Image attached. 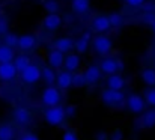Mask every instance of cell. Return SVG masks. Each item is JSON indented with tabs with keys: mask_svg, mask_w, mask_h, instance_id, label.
I'll return each instance as SVG.
<instances>
[{
	"mask_svg": "<svg viewBox=\"0 0 155 140\" xmlns=\"http://www.w3.org/2000/svg\"><path fill=\"white\" fill-rule=\"evenodd\" d=\"M65 108L60 105H54L50 107L45 113H44V119L50 124V125H60L65 119Z\"/></svg>",
	"mask_w": 155,
	"mask_h": 140,
	"instance_id": "1",
	"label": "cell"
},
{
	"mask_svg": "<svg viewBox=\"0 0 155 140\" xmlns=\"http://www.w3.org/2000/svg\"><path fill=\"white\" fill-rule=\"evenodd\" d=\"M41 98H42V102H44L45 105L54 107V105H57L59 101H60V91H59L57 88H54V86H48V88L44 89Z\"/></svg>",
	"mask_w": 155,
	"mask_h": 140,
	"instance_id": "2",
	"label": "cell"
},
{
	"mask_svg": "<svg viewBox=\"0 0 155 140\" xmlns=\"http://www.w3.org/2000/svg\"><path fill=\"white\" fill-rule=\"evenodd\" d=\"M101 99L107 105H117L120 102H124L125 96L120 91H113V89H104L101 93Z\"/></svg>",
	"mask_w": 155,
	"mask_h": 140,
	"instance_id": "3",
	"label": "cell"
},
{
	"mask_svg": "<svg viewBox=\"0 0 155 140\" xmlns=\"http://www.w3.org/2000/svg\"><path fill=\"white\" fill-rule=\"evenodd\" d=\"M21 78H23L26 83H29V85L36 83V82L41 78V69H39V66L30 63V65L21 72Z\"/></svg>",
	"mask_w": 155,
	"mask_h": 140,
	"instance_id": "4",
	"label": "cell"
},
{
	"mask_svg": "<svg viewBox=\"0 0 155 140\" xmlns=\"http://www.w3.org/2000/svg\"><path fill=\"white\" fill-rule=\"evenodd\" d=\"M111 41H110V38H107V36H104V35H100V36H97L95 39H94V48H95V51L98 53V54H107V53H110V50H111Z\"/></svg>",
	"mask_w": 155,
	"mask_h": 140,
	"instance_id": "5",
	"label": "cell"
},
{
	"mask_svg": "<svg viewBox=\"0 0 155 140\" xmlns=\"http://www.w3.org/2000/svg\"><path fill=\"white\" fill-rule=\"evenodd\" d=\"M127 107L133 112V113H142L143 108H145V99L140 96V95H130L128 99H127Z\"/></svg>",
	"mask_w": 155,
	"mask_h": 140,
	"instance_id": "6",
	"label": "cell"
},
{
	"mask_svg": "<svg viewBox=\"0 0 155 140\" xmlns=\"http://www.w3.org/2000/svg\"><path fill=\"white\" fill-rule=\"evenodd\" d=\"M17 74V69L14 66L12 62H8V63H0V78L5 80V82H9L15 77Z\"/></svg>",
	"mask_w": 155,
	"mask_h": 140,
	"instance_id": "7",
	"label": "cell"
},
{
	"mask_svg": "<svg viewBox=\"0 0 155 140\" xmlns=\"http://www.w3.org/2000/svg\"><path fill=\"white\" fill-rule=\"evenodd\" d=\"M83 77H84V82H86V83H91V85H92V83H97V82L100 80V77H101L100 66H95V65L89 66V68L84 71Z\"/></svg>",
	"mask_w": 155,
	"mask_h": 140,
	"instance_id": "8",
	"label": "cell"
},
{
	"mask_svg": "<svg viewBox=\"0 0 155 140\" xmlns=\"http://www.w3.org/2000/svg\"><path fill=\"white\" fill-rule=\"evenodd\" d=\"M56 83H57V89H68L69 86H72V74L68 71L60 72L56 77Z\"/></svg>",
	"mask_w": 155,
	"mask_h": 140,
	"instance_id": "9",
	"label": "cell"
},
{
	"mask_svg": "<svg viewBox=\"0 0 155 140\" xmlns=\"http://www.w3.org/2000/svg\"><path fill=\"white\" fill-rule=\"evenodd\" d=\"M42 24H44V27L48 29V30H56V29L60 27V24H62V18H60L57 14H48V15L44 18Z\"/></svg>",
	"mask_w": 155,
	"mask_h": 140,
	"instance_id": "10",
	"label": "cell"
},
{
	"mask_svg": "<svg viewBox=\"0 0 155 140\" xmlns=\"http://www.w3.org/2000/svg\"><path fill=\"white\" fill-rule=\"evenodd\" d=\"M72 48H74V41L71 38H59L54 41V50H57L60 53H66Z\"/></svg>",
	"mask_w": 155,
	"mask_h": 140,
	"instance_id": "11",
	"label": "cell"
},
{
	"mask_svg": "<svg viewBox=\"0 0 155 140\" xmlns=\"http://www.w3.org/2000/svg\"><path fill=\"white\" fill-rule=\"evenodd\" d=\"M36 44V38L33 36V35H23V36H20L18 38V42H17V47H20L21 50H30V48H33Z\"/></svg>",
	"mask_w": 155,
	"mask_h": 140,
	"instance_id": "12",
	"label": "cell"
},
{
	"mask_svg": "<svg viewBox=\"0 0 155 140\" xmlns=\"http://www.w3.org/2000/svg\"><path fill=\"white\" fill-rule=\"evenodd\" d=\"M63 60H65L63 53H60L57 50H51L48 53V63H50L51 68H60L63 65Z\"/></svg>",
	"mask_w": 155,
	"mask_h": 140,
	"instance_id": "13",
	"label": "cell"
},
{
	"mask_svg": "<svg viewBox=\"0 0 155 140\" xmlns=\"http://www.w3.org/2000/svg\"><path fill=\"white\" fill-rule=\"evenodd\" d=\"M100 71H103V72L108 74V75L116 74V71H117V60H114V59H104L101 62Z\"/></svg>",
	"mask_w": 155,
	"mask_h": 140,
	"instance_id": "14",
	"label": "cell"
},
{
	"mask_svg": "<svg viewBox=\"0 0 155 140\" xmlns=\"http://www.w3.org/2000/svg\"><path fill=\"white\" fill-rule=\"evenodd\" d=\"M30 112L27 110V108H24V107H18L17 110H15V113H14V118H15V121L20 124V125H26L29 121H30Z\"/></svg>",
	"mask_w": 155,
	"mask_h": 140,
	"instance_id": "15",
	"label": "cell"
},
{
	"mask_svg": "<svg viewBox=\"0 0 155 140\" xmlns=\"http://www.w3.org/2000/svg\"><path fill=\"white\" fill-rule=\"evenodd\" d=\"M63 65H65V68H66L68 72H72V71H75V69L78 68V65H80V57H78L77 54H68V56L65 57V60H63Z\"/></svg>",
	"mask_w": 155,
	"mask_h": 140,
	"instance_id": "16",
	"label": "cell"
},
{
	"mask_svg": "<svg viewBox=\"0 0 155 140\" xmlns=\"http://www.w3.org/2000/svg\"><path fill=\"white\" fill-rule=\"evenodd\" d=\"M107 85H108V89H113V91H120V89L125 86V80H124L120 75L113 74V75H110V77H108Z\"/></svg>",
	"mask_w": 155,
	"mask_h": 140,
	"instance_id": "17",
	"label": "cell"
},
{
	"mask_svg": "<svg viewBox=\"0 0 155 140\" xmlns=\"http://www.w3.org/2000/svg\"><path fill=\"white\" fill-rule=\"evenodd\" d=\"M111 26H110V23H108V18L107 17H104V15H100V17H97L95 20H94V29L97 30V32H105V30H108Z\"/></svg>",
	"mask_w": 155,
	"mask_h": 140,
	"instance_id": "18",
	"label": "cell"
},
{
	"mask_svg": "<svg viewBox=\"0 0 155 140\" xmlns=\"http://www.w3.org/2000/svg\"><path fill=\"white\" fill-rule=\"evenodd\" d=\"M72 11L77 14H84L89 11V0H72Z\"/></svg>",
	"mask_w": 155,
	"mask_h": 140,
	"instance_id": "19",
	"label": "cell"
},
{
	"mask_svg": "<svg viewBox=\"0 0 155 140\" xmlns=\"http://www.w3.org/2000/svg\"><path fill=\"white\" fill-rule=\"evenodd\" d=\"M12 59H14V50L6 45L0 47V63L12 62Z\"/></svg>",
	"mask_w": 155,
	"mask_h": 140,
	"instance_id": "20",
	"label": "cell"
},
{
	"mask_svg": "<svg viewBox=\"0 0 155 140\" xmlns=\"http://www.w3.org/2000/svg\"><path fill=\"white\" fill-rule=\"evenodd\" d=\"M89 39H91V33L87 32V33H84L77 42H74V47L77 48V51L78 53H84L86 50H87V45H89Z\"/></svg>",
	"mask_w": 155,
	"mask_h": 140,
	"instance_id": "21",
	"label": "cell"
},
{
	"mask_svg": "<svg viewBox=\"0 0 155 140\" xmlns=\"http://www.w3.org/2000/svg\"><path fill=\"white\" fill-rule=\"evenodd\" d=\"M29 65H30V59H29L27 56H18V57L15 59V62H14L15 69H17V71H20V72H23Z\"/></svg>",
	"mask_w": 155,
	"mask_h": 140,
	"instance_id": "22",
	"label": "cell"
},
{
	"mask_svg": "<svg viewBox=\"0 0 155 140\" xmlns=\"http://www.w3.org/2000/svg\"><path fill=\"white\" fill-rule=\"evenodd\" d=\"M0 139L2 140H12L14 139V128L8 124L0 125Z\"/></svg>",
	"mask_w": 155,
	"mask_h": 140,
	"instance_id": "23",
	"label": "cell"
},
{
	"mask_svg": "<svg viewBox=\"0 0 155 140\" xmlns=\"http://www.w3.org/2000/svg\"><path fill=\"white\" fill-rule=\"evenodd\" d=\"M142 78H143V82H145L148 86H155V71L154 69H151V68L143 69Z\"/></svg>",
	"mask_w": 155,
	"mask_h": 140,
	"instance_id": "24",
	"label": "cell"
},
{
	"mask_svg": "<svg viewBox=\"0 0 155 140\" xmlns=\"http://www.w3.org/2000/svg\"><path fill=\"white\" fill-rule=\"evenodd\" d=\"M41 77H42L44 82L48 83V85H53V83L56 82V74H54V71H53L51 68H44V69L41 71Z\"/></svg>",
	"mask_w": 155,
	"mask_h": 140,
	"instance_id": "25",
	"label": "cell"
},
{
	"mask_svg": "<svg viewBox=\"0 0 155 140\" xmlns=\"http://www.w3.org/2000/svg\"><path fill=\"white\" fill-rule=\"evenodd\" d=\"M143 125H145L146 128H151V127L155 125V110L146 113V115L143 116Z\"/></svg>",
	"mask_w": 155,
	"mask_h": 140,
	"instance_id": "26",
	"label": "cell"
},
{
	"mask_svg": "<svg viewBox=\"0 0 155 140\" xmlns=\"http://www.w3.org/2000/svg\"><path fill=\"white\" fill-rule=\"evenodd\" d=\"M17 42H18V36L17 35H14V33H6L5 35V45L6 47L12 48V47L17 45Z\"/></svg>",
	"mask_w": 155,
	"mask_h": 140,
	"instance_id": "27",
	"label": "cell"
},
{
	"mask_svg": "<svg viewBox=\"0 0 155 140\" xmlns=\"http://www.w3.org/2000/svg\"><path fill=\"white\" fill-rule=\"evenodd\" d=\"M44 8L48 11V14H57V11H59V3H57L56 0H47V2L44 3Z\"/></svg>",
	"mask_w": 155,
	"mask_h": 140,
	"instance_id": "28",
	"label": "cell"
},
{
	"mask_svg": "<svg viewBox=\"0 0 155 140\" xmlns=\"http://www.w3.org/2000/svg\"><path fill=\"white\" fill-rule=\"evenodd\" d=\"M107 18H108L110 26H114V27H116V26H120L122 21H124V18H122L120 14H111V15H108Z\"/></svg>",
	"mask_w": 155,
	"mask_h": 140,
	"instance_id": "29",
	"label": "cell"
},
{
	"mask_svg": "<svg viewBox=\"0 0 155 140\" xmlns=\"http://www.w3.org/2000/svg\"><path fill=\"white\" fill-rule=\"evenodd\" d=\"M84 85H86V82H84L83 74H75V75H72V86L81 88V86H84Z\"/></svg>",
	"mask_w": 155,
	"mask_h": 140,
	"instance_id": "30",
	"label": "cell"
},
{
	"mask_svg": "<svg viewBox=\"0 0 155 140\" xmlns=\"http://www.w3.org/2000/svg\"><path fill=\"white\" fill-rule=\"evenodd\" d=\"M145 101H146V104L155 107V89L146 91V93H145Z\"/></svg>",
	"mask_w": 155,
	"mask_h": 140,
	"instance_id": "31",
	"label": "cell"
},
{
	"mask_svg": "<svg viewBox=\"0 0 155 140\" xmlns=\"http://www.w3.org/2000/svg\"><path fill=\"white\" fill-rule=\"evenodd\" d=\"M122 131L120 130H114L113 133H111V136H110V139L108 140H122Z\"/></svg>",
	"mask_w": 155,
	"mask_h": 140,
	"instance_id": "32",
	"label": "cell"
},
{
	"mask_svg": "<svg viewBox=\"0 0 155 140\" xmlns=\"http://www.w3.org/2000/svg\"><path fill=\"white\" fill-rule=\"evenodd\" d=\"M62 140H77V136H75L74 133H71V131H65Z\"/></svg>",
	"mask_w": 155,
	"mask_h": 140,
	"instance_id": "33",
	"label": "cell"
},
{
	"mask_svg": "<svg viewBox=\"0 0 155 140\" xmlns=\"http://www.w3.org/2000/svg\"><path fill=\"white\" fill-rule=\"evenodd\" d=\"M65 116H69V118L75 116V107L74 105H68V108L65 110Z\"/></svg>",
	"mask_w": 155,
	"mask_h": 140,
	"instance_id": "34",
	"label": "cell"
},
{
	"mask_svg": "<svg viewBox=\"0 0 155 140\" xmlns=\"http://www.w3.org/2000/svg\"><path fill=\"white\" fill-rule=\"evenodd\" d=\"M143 2H145V0H127V3L131 5V6H140Z\"/></svg>",
	"mask_w": 155,
	"mask_h": 140,
	"instance_id": "35",
	"label": "cell"
},
{
	"mask_svg": "<svg viewBox=\"0 0 155 140\" xmlns=\"http://www.w3.org/2000/svg\"><path fill=\"white\" fill-rule=\"evenodd\" d=\"M6 29H8L6 21H5V20H0V33H5V32H6Z\"/></svg>",
	"mask_w": 155,
	"mask_h": 140,
	"instance_id": "36",
	"label": "cell"
},
{
	"mask_svg": "<svg viewBox=\"0 0 155 140\" xmlns=\"http://www.w3.org/2000/svg\"><path fill=\"white\" fill-rule=\"evenodd\" d=\"M21 140H39L35 134H26V136H23L21 137Z\"/></svg>",
	"mask_w": 155,
	"mask_h": 140,
	"instance_id": "37",
	"label": "cell"
},
{
	"mask_svg": "<svg viewBox=\"0 0 155 140\" xmlns=\"http://www.w3.org/2000/svg\"><path fill=\"white\" fill-rule=\"evenodd\" d=\"M97 140H108V137H107V134H104V133H100V134L97 136Z\"/></svg>",
	"mask_w": 155,
	"mask_h": 140,
	"instance_id": "38",
	"label": "cell"
},
{
	"mask_svg": "<svg viewBox=\"0 0 155 140\" xmlns=\"http://www.w3.org/2000/svg\"><path fill=\"white\" fill-rule=\"evenodd\" d=\"M152 29H154V32H155V21L152 23Z\"/></svg>",
	"mask_w": 155,
	"mask_h": 140,
	"instance_id": "39",
	"label": "cell"
},
{
	"mask_svg": "<svg viewBox=\"0 0 155 140\" xmlns=\"http://www.w3.org/2000/svg\"><path fill=\"white\" fill-rule=\"evenodd\" d=\"M0 140H2V139H0Z\"/></svg>",
	"mask_w": 155,
	"mask_h": 140,
	"instance_id": "40",
	"label": "cell"
}]
</instances>
